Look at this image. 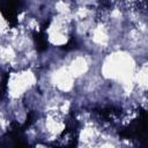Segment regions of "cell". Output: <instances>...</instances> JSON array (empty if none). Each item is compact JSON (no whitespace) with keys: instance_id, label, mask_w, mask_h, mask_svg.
<instances>
[{"instance_id":"obj_1","label":"cell","mask_w":148,"mask_h":148,"mask_svg":"<svg viewBox=\"0 0 148 148\" xmlns=\"http://www.w3.org/2000/svg\"><path fill=\"white\" fill-rule=\"evenodd\" d=\"M147 133V112L140 109L139 117L134 119L130 125L119 131V135L128 140H140L145 138Z\"/></svg>"},{"instance_id":"obj_2","label":"cell","mask_w":148,"mask_h":148,"mask_svg":"<svg viewBox=\"0 0 148 148\" xmlns=\"http://www.w3.org/2000/svg\"><path fill=\"white\" fill-rule=\"evenodd\" d=\"M23 7L22 0H0V13L10 28L17 25V16L23 10Z\"/></svg>"},{"instance_id":"obj_3","label":"cell","mask_w":148,"mask_h":148,"mask_svg":"<svg viewBox=\"0 0 148 148\" xmlns=\"http://www.w3.org/2000/svg\"><path fill=\"white\" fill-rule=\"evenodd\" d=\"M95 112L98 113V116L105 121L118 120L121 116V110L117 106H105V108H102V109H99Z\"/></svg>"},{"instance_id":"obj_4","label":"cell","mask_w":148,"mask_h":148,"mask_svg":"<svg viewBox=\"0 0 148 148\" xmlns=\"http://www.w3.org/2000/svg\"><path fill=\"white\" fill-rule=\"evenodd\" d=\"M32 38L36 45V50L38 52H44L46 51L47 46H49V42H47V36L45 34V31L38 30V31H34L32 32Z\"/></svg>"},{"instance_id":"obj_5","label":"cell","mask_w":148,"mask_h":148,"mask_svg":"<svg viewBox=\"0 0 148 148\" xmlns=\"http://www.w3.org/2000/svg\"><path fill=\"white\" fill-rule=\"evenodd\" d=\"M8 81H9V73H5L1 77V82H0V99L3 98V96L7 92V88H8Z\"/></svg>"},{"instance_id":"obj_6","label":"cell","mask_w":148,"mask_h":148,"mask_svg":"<svg viewBox=\"0 0 148 148\" xmlns=\"http://www.w3.org/2000/svg\"><path fill=\"white\" fill-rule=\"evenodd\" d=\"M77 47H79V43H77V40H76L75 37H71V38L68 39V42H67L65 45L61 46V49H62L64 51H72V50H75V49H77Z\"/></svg>"},{"instance_id":"obj_7","label":"cell","mask_w":148,"mask_h":148,"mask_svg":"<svg viewBox=\"0 0 148 148\" xmlns=\"http://www.w3.org/2000/svg\"><path fill=\"white\" fill-rule=\"evenodd\" d=\"M112 7L111 0H99V8L102 10H109Z\"/></svg>"}]
</instances>
